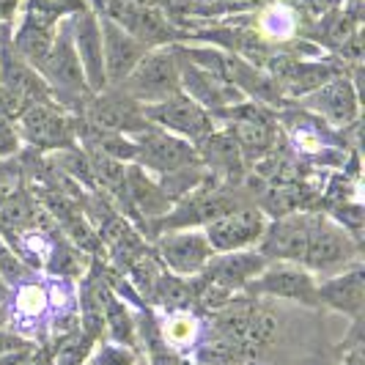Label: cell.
Returning a JSON list of instances; mask_svg holds the SVG:
<instances>
[{
	"instance_id": "cell-9",
	"label": "cell",
	"mask_w": 365,
	"mask_h": 365,
	"mask_svg": "<svg viewBox=\"0 0 365 365\" xmlns=\"http://www.w3.org/2000/svg\"><path fill=\"white\" fill-rule=\"evenodd\" d=\"M140 154L157 170H179L184 165L195 163V154L187 143L176 140V138H168V135L151 127L140 138Z\"/></svg>"
},
{
	"instance_id": "cell-26",
	"label": "cell",
	"mask_w": 365,
	"mask_h": 365,
	"mask_svg": "<svg viewBox=\"0 0 365 365\" xmlns=\"http://www.w3.org/2000/svg\"><path fill=\"white\" fill-rule=\"evenodd\" d=\"M305 3V9H311L313 14H322V11H327L332 3H338V0H302Z\"/></svg>"
},
{
	"instance_id": "cell-3",
	"label": "cell",
	"mask_w": 365,
	"mask_h": 365,
	"mask_svg": "<svg viewBox=\"0 0 365 365\" xmlns=\"http://www.w3.org/2000/svg\"><path fill=\"white\" fill-rule=\"evenodd\" d=\"M264 234V217L256 209H239V212H228L220 220L209 222L206 231V242L217 250H237L250 242H256Z\"/></svg>"
},
{
	"instance_id": "cell-23",
	"label": "cell",
	"mask_w": 365,
	"mask_h": 365,
	"mask_svg": "<svg viewBox=\"0 0 365 365\" xmlns=\"http://www.w3.org/2000/svg\"><path fill=\"white\" fill-rule=\"evenodd\" d=\"M17 308L22 316H38L47 308V292L41 286H25L17 294Z\"/></svg>"
},
{
	"instance_id": "cell-5",
	"label": "cell",
	"mask_w": 365,
	"mask_h": 365,
	"mask_svg": "<svg viewBox=\"0 0 365 365\" xmlns=\"http://www.w3.org/2000/svg\"><path fill=\"white\" fill-rule=\"evenodd\" d=\"M253 294H272V297H286V299H299L305 305H316L319 294H316V283L308 272L302 269H292V267H277L264 272V277H258L250 286Z\"/></svg>"
},
{
	"instance_id": "cell-1",
	"label": "cell",
	"mask_w": 365,
	"mask_h": 365,
	"mask_svg": "<svg viewBox=\"0 0 365 365\" xmlns=\"http://www.w3.org/2000/svg\"><path fill=\"white\" fill-rule=\"evenodd\" d=\"M354 256L351 239L335 228L332 222L322 217H311V231H308V247H305V264L319 272H332L346 267Z\"/></svg>"
},
{
	"instance_id": "cell-17",
	"label": "cell",
	"mask_w": 365,
	"mask_h": 365,
	"mask_svg": "<svg viewBox=\"0 0 365 365\" xmlns=\"http://www.w3.org/2000/svg\"><path fill=\"white\" fill-rule=\"evenodd\" d=\"M129 195H135V201L146 209V215H163L168 209V198L163 190H157L151 182L140 176V170H129Z\"/></svg>"
},
{
	"instance_id": "cell-16",
	"label": "cell",
	"mask_w": 365,
	"mask_h": 365,
	"mask_svg": "<svg viewBox=\"0 0 365 365\" xmlns=\"http://www.w3.org/2000/svg\"><path fill=\"white\" fill-rule=\"evenodd\" d=\"M25 129L38 143H61L63 140V121L47 108H34L25 115Z\"/></svg>"
},
{
	"instance_id": "cell-11",
	"label": "cell",
	"mask_w": 365,
	"mask_h": 365,
	"mask_svg": "<svg viewBox=\"0 0 365 365\" xmlns=\"http://www.w3.org/2000/svg\"><path fill=\"white\" fill-rule=\"evenodd\" d=\"M319 299H324L327 305L338 308L351 316H360L363 311V299H365V283H363V269H351L344 277H335L329 280L327 286L316 289Z\"/></svg>"
},
{
	"instance_id": "cell-12",
	"label": "cell",
	"mask_w": 365,
	"mask_h": 365,
	"mask_svg": "<svg viewBox=\"0 0 365 365\" xmlns=\"http://www.w3.org/2000/svg\"><path fill=\"white\" fill-rule=\"evenodd\" d=\"M264 267H267L264 256H228V258H217L215 264H209V277H215L217 286L231 289V286L247 283Z\"/></svg>"
},
{
	"instance_id": "cell-21",
	"label": "cell",
	"mask_w": 365,
	"mask_h": 365,
	"mask_svg": "<svg viewBox=\"0 0 365 365\" xmlns=\"http://www.w3.org/2000/svg\"><path fill=\"white\" fill-rule=\"evenodd\" d=\"M261 28H264L267 36L286 38V36H292V31H294V17L286 9H269V11L261 17Z\"/></svg>"
},
{
	"instance_id": "cell-4",
	"label": "cell",
	"mask_w": 365,
	"mask_h": 365,
	"mask_svg": "<svg viewBox=\"0 0 365 365\" xmlns=\"http://www.w3.org/2000/svg\"><path fill=\"white\" fill-rule=\"evenodd\" d=\"M146 115L151 121H157L168 129H176L182 135H190V138H203L212 129L209 115L203 113V108H198L195 102H190L187 96H179V93L170 96V99L148 105Z\"/></svg>"
},
{
	"instance_id": "cell-19",
	"label": "cell",
	"mask_w": 365,
	"mask_h": 365,
	"mask_svg": "<svg viewBox=\"0 0 365 365\" xmlns=\"http://www.w3.org/2000/svg\"><path fill=\"white\" fill-rule=\"evenodd\" d=\"M234 129H237L239 143L247 151H253V154H261L264 148L269 146V129L264 124H256V118L253 121H239Z\"/></svg>"
},
{
	"instance_id": "cell-13",
	"label": "cell",
	"mask_w": 365,
	"mask_h": 365,
	"mask_svg": "<svg viewBox=\"0 0 365 365\" xmlns=\"http://www.w3.org/2000/svg\"><path fill=\"white\" fill-rule=\"evenodd\" d=\"M316 108L322 110L324 115H329L332 121L338 124H346L354 118L357 113V102H354V91L346 80H335V83H327L319 96H316Z\"/></svg>"
},
{
	"instance_id": "cell-22",
	"label": "cell",
	"mask_w": 365,
	"mask_h": 365,
	"mask_svg": "<svg viewBox=\"0 0 365 365\" xmlns=\"http://www.w3.org/2000/svg\"><path fill=\"white\" fill-rule=\"evenodd\" d=\"M165 338L173 344V346H184V344H190L192 338H195V319H190V316H173L170 322H168V327H165Z\"/></svg>"
},
{
	"instance_id": "cell-10",
	"label": "cell",
	"mask_w": 365,
	"mask_h": 365,
	"mask_svg": "<svg viewBox=\"0 0 365 365\" xmlns=\"http://www.w3.org/2000/svg\"><path fill=\"white\" fill-rule=\"evenodd\" d=\"M93 124L110 132H138V129H148L140 110L135 108L129 99L121 96H105L91 108Z\"/></svg>"
},
{
	"instance_id": "cell-6",
	"label": "cell",
	"mask_w": 365,
	"mask_h": 365,
	"mask_svg": "<svg viewBox=\"0 0 365 365\" xmlns=\"http://www.w3.org/2000/svg\"><path fill=\"white\" fill-rule=\"evenodd\" d=\"M311 217H286L277 220L264 239V256L280 261H302L308 247Z\"/></svg>"
},
{
	"instance_id": "cell-25",
	"label": "cell",
	"mask_w": 365,
	"mask_h": 365,
	"mask_svg": "<svg viewBox=\"0 0 365 365\" xmlns=\"http://www.w3.org/2000/svg\"><path fill=\"white\" fill-rule=\"evenodd\" d=\"M99 365H129V357L121 349H108L105 357H99Z\"/></svg>"
},
{
	"instance_id": "cell-15",
	"label": "cell",
	"mask_w": 365,
	"mask_h": 365,
	"mask_svg": "<svg viewBox=\"0 0 365 365\" xmlns=\"http://www.w3.org/2000/svg\"><path fill=\"white\" fill-rule=\"evenodd\" d=\"M44 69L50 72L55 83H63L66 88H77L80 80H83V72H80V58L74 55L69 38H61L58 47H55L53 55H47L44 61Z\"/></svg>"
},
{
	"instance_id": "cell-8",
	"label": "cell",
	"mask_w": 365,
	"mask_h": 365,
	"mask_svg": "<svg viewBox=\"0 0 365 365\" xmlns=\"http://www.w3.org/2000/svg\"><path fill=\"white\" fill-rule=\"evenodd\" d=\"M105 28V61H108V74L121 83L124 77H129V72L143 61V53L146 47L138 41V38L127 36L124 31H118L110 19L102 22Z\"/></svg>"
},
{
	"instance_id": "cell-7",
	"label": "cell",
	"mask_w": 365,
	"mask_h": 365,
	"mask_svg": "<svg viewBox=\"0 0 365 365\" xmlns=\"http://www.w3.org/2000/svg\"><path fill=\"white\" fill-rule=\"evenodd\" d=\"M163 256L170 269L182 274H192L203 269L212 256V245L201 234H173L163 239Z\"/></svg>"
},
{
	"instance_id": "cell-2",
	"label": "cell",
	"mask_w": 365,
	"mask_h": 365,
	"mask_svg": "<svg viewBox=\"0 0 365 365\" xmlns=\"http://www.w3.org/2000/svg\"><path fill=\"white\" fill-rule=\"evenodd\" d=\"M129 91L148 102H163L179 93V72L168 53H157L143 58L129 72Z\"/></svg>"
},
{
	"instance_id": "cell-18",
	"label": "cell",
	"mask_w": 365,
	"mask_h": 365,
	"mask_svg": "<svg viewBox=\"0 0 365 365\" xmlns=\"http://www.w3.org/2000/svg\"><path fill=\"white\" fill-rule=\"evenodd\" d=\"M203 151H206L209 163L215 165V168H222V170L231 173V176L239 173V146L231 138H225V135H212V138H206Z\"/></svg>"
},
{
	"instance_id": "cell-24",
	"label": "cell",
	"mask_w": 365,
	"mask_h": 365,
	"mask_svg": "<svg viewBox=\"0 0 365 365\" xmlns=\"http://www.w3.org/2000/svg\"><path fill=\"white\" fill-rule=\"evenodd\" d=\"M110 324H113V332H115V338L118 341H132V324H129L127 313H124V308L121 305H110Z\"/></svg>"
},
{
	"instance_id": "cell-14",
	"label": "cell",
	"mask_w": 365,
	"mask_h": 365,
	"mask_svg": "<svg viewBox=\"0 0 365 365\" xmlns=\"http://www.w3.org/2000/svg\"><path fill=\"white\" fill-rule=\"evenodd\" d=\"M77 44H80V55L91 72L93 86L99 88L105 83V74H102V41H99V28L88 14L83 19H77Z\"/></svg>"
},
{
	"instance_id": "cell-20",
	"label": "cell",
	"mask_w": 365,
	"mask_h": 365,
	"mask_svg": "<svg viewBox=\"0 0 365 365\" xmlns=\"http://www.w3.org/2000/svg\"><path fill=\"white\" fill-rule=\"evenodd\" d=\"M157 294H160V302H163L165 308H184L192 299L190 286L182 283V280H176V277H160Z\"/></svg>"
}]
</instances>
